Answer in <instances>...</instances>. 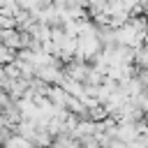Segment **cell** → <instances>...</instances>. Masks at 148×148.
Segmentation results:
<instances>
[{
	"label": "cell",
	"mask_w": 148,
	"mask_h": 148,
	"mask_svg": "<svg viewBox=\"0 0 148 148\" xmlns=\"http://www.w3.org/2000/svg\"><path fill=\"white\" fill-rule=\"evenodd\" d=\"M5 148H32V146H30V141L21 134V136H12V139L5 143Z\"/></svg>",
	"instance_id": "6da1fadb"
}]
</instances>
